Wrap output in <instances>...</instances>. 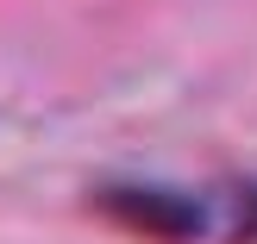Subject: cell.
I'll use <instances>...</instances> for the list:
<instances>
[{
    "instance_id": "cell-1",
    "label": "cell",
    "mask_w": 257,
    "mask_h": 244,
    "mask_svg": "<svg viewBox=\"0 0 257 244\" xmlns=\"http://www.w3.org/2000/svg\"><path fill=\"white\" fill-rule=\"evenodd\" d=\"M100 213L119 219L125 232L157 238V244H195L207 232V207L195 194H176V188H157V182H113V188H100Z\"/></svg>"
}]
</instances>
